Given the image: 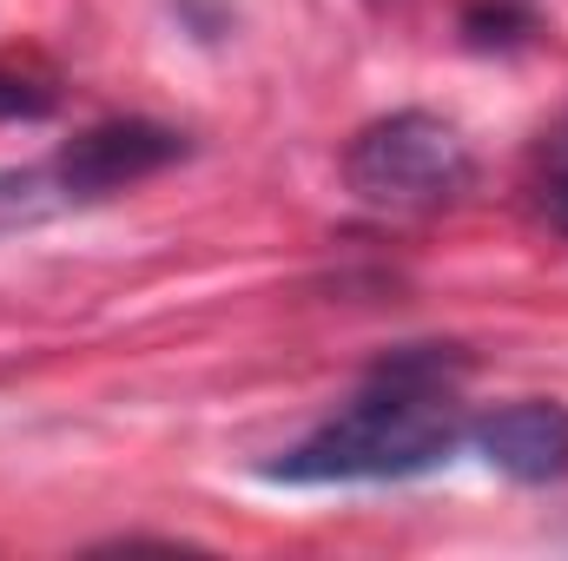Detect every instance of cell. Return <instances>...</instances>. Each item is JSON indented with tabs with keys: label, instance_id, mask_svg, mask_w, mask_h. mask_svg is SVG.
Wrapping results in <instances>:
<instances>
[{
	"label": "cell",
	"instance_id": "6da1fadb",
	"mask_svg": "<svg viewBox=\"0 0 568 561\" xmlns=\"http://www.w3.org/2000/svg\"><path fill=\"white\" fill-rule=\"evenodd\" d=\"M456 442H463V417L443 377L429 364H404L384 377V390L357 397L344 417L311 429L272 476L278 482H404L449 462Z\"/></svg>",
	"mask_w": 568,
	"mask_h": 561
},
{
	"label": "cell",
	"instance_id": "7a4b0ae2",
	"mask_svg": "<svg viewBox=\"0 0 568 561\" xmlns=\"http://www.w3.org/2000/svg\"><path fill=\"white\" fill-rule=\"evenodd\" d=\"M469 178H476V159L463 133L424 106L384 113L344 145V185L377 212H436L463 198Z\"/></svg>",
	"mask_w": 568,
	"mask_h": 561
},
{
	"label": "cell",
	"instance_id": "3957f363",
	"mask_svg": "<svg viewBox=\"0 0 568 561\" xmlns=\"http://www.w3.org/2000/svg\"><path fill=\"white\" fill-rule=\"evenodd\" d=\"M179 152H185V140L152 126V120H106V126H87L53 159V178L67 198H106L120 185H140L152 172H165Z\"/></svg>",
	"mask_w": 568,
	"mask_h": 561
},
{
	"label": "cell",
	"instance_id": "277c9868",
	"mask_svg": "<svg viewBox=\"0 0 568 561\" xmlns=\"http://www.w3.org/2000/svg\"><path fill=\"white\" fill-rule=\"evenodd\" d=\"M476 456L509 482H562L568 476V410L562 404H509L469 429Z\"/></svg>",
	"mask_w": 568,
	"mask_h": 561
},
{
	"label": "cell",
	"instance_id": "5b68a950",
	"mask_svg": "<svg viewBox=\"0 0 568 561\" xmlns=\"http://www.w3.org/2000/svg\"><path fill=\"white\" fill-rule=\"evenodd\" d=\"M47 113H53V93L47 86L0 73V120H47Z\"/></svg>",
	"mask_w": 568,
	"mask_h": 561
},
{
	"label": "cell",
	"instance_id": "8992f818",
	"mask_svg": "<svg viewBox=\"0 0 568 561\" xmlns=\"http://www.w3.org/2000/svg\"><path fill=\"white\" fill-rule=\"evenodd\" d=\"M549 205H556V225L568 232V172L556 178V192H549Z\"/></svg>",
	"mask_w": 568,
	"mask_h": 561
}]
</instances>
